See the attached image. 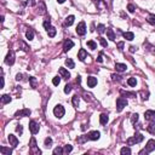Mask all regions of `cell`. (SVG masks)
Masks as SVG:
<instances>
[{"mask_svg":"<svg viewBox=\"0 0 155 155\" xmlns=\"http://www.w3.org/2000/svg\"><path fill=\"white\" fill-rule=\"evenodd\" d=\"M73 46H74V43H73L70 39L66 40L64 44H63V52H68L70 49H73Z\"/></svg>","mask_w":155,"mask_h":155,"instance_id":"8fae6325","label":"cell"},{"mask_svg":"<svg viewBox=\"0 0 155 155\" xmlns=\"http://www.w3.org/2000/svg\"><path fill=\"white\" fill-rule=\"evenodd\" d=\"M43 26H44V28L46 29V30H47L49 28H51V21L49 20V18H47V20H45L44 23H43Z\"/></svg>","mask_w":155,"mask_h":155,"instance_id":"e575fe53","label":"cell"},{"mask_svg":"<svg viewBox=\"0 0 155 155\" xmlns=\"http://www.w3.org/2000/svg\"><path fill=\"white\" fill-rule=\"evenodd\" d=\"M32 114V111H30V109H27V108H24V109H22V110H18L15 114V116L16 118H24V116H29Z\"/></svg>","mask_w":155,"mask_h":155,"instance_id":"ba28073f","label":"cell"},{"mask_svg":"<svg viewBox=\"0 0 155 155\" xmlns=\"http://www.w3.org/2000/svg\"><path fill=\"white\" fill-rule=\"evenodd\" d=\"M126 64H124V63H116L115 64V69L116 72H125L126 70Z\"/></svg>","mask_w":155,"mask_h":155,"instance_id":"d6986e66","label":"cell"},{"mask_svg":"<svg viewBox=\"0 0 155 155\" xmlns=\"http://www.w3.org/2000/svg\"><path fill=\"white\" fill-rule=\"evenodd\" d=\"M26 36H27L28 40H33V39H34V32L32 30V29L27 30V33H26Z\"/></svg>","mask_w":155,"mask_h":155,"instance_id":"1f68e13d","label":"cell"},{"mask_svg":"<svg viewBox=\"0 0 155 155\" xmlns=\"http://www.w3.org/2000/svg\"><path fill=\"white\" fill-rule=\"evenodd\" d=\"M39 124L36 121H34V120H32V121H29V130H30V132L33 133V134H35V133L39 132Z\"/></svg>","mask_w":155,"mask_h":155,"instance_id":"8992f818","label":"cell"},{"mask_svg":"<svg viewBox=\"0 0 155 155\" xmlns=\"http://www.w3.org/2000/svg\"><path fill=\"white\" fill-rule=\"evenodd\" d=\"M101 1H104V6H110V4H111V0H94L96 5L98 6V7L101 5Z\"/></svg>","mask_w":155,"mask_h":155,"instance_id":"4316f807","label":"cell"},{"mask_svg":"<svg viewBox=\"0 0 155 155\" xmlns=\"http://www.w3.org/2000/svg\"><path fill=\"white\" fill-rule=\"evenodd\" d=\"M64 1H66V0H57V3H58V4H63Z\"/></svg>","mask_w":155,"mask_h":155,"instance_id":"9f6ffc18","label":"cell"},{"mask_svg":"<svg viewBox=\"0 0 155 155\" xmlns=\"http://www.w3.org/2000/svg\"><path fill=\"white\" fill-rule=\"evenodd\" d=\"M78 141V143H84V142H86V141H89V137H87V134L86 136H81V137H79V138L76 139Z\"/></svg>","mask_w":155,"mask_h":155,"instance_id":"836d02e7","label":"cell"},{"mask_svg":"<svg viewBox=\"0 0 155 155\" xmlns=\"http://www.w3.org/2000/svg\"><path fill=\"white\" fill-rule=\"evenodd\" d=\"M127 10L131 12V13H133V12H134V10H136V7H134L132 4H128V5H127Z\"/></svg>","mask_w":155,"mask_h":155,"instance_id":"bcb514c9","label":"cell"},{"mask_svg":"<svg viewBox=\"0 0 155 155\" xmlns=\"http://www.w3.org/2000/svg\"><path fill=\"white\" fill-rule=\"evenodd\" d=\"M51 144H52V139H51L50 137L45 138V147H46V148H49V147H51Z\"/></svg>","mask_w":155,"mask_h":155,"instance_id":"60d3db41","label":"cell"},{"mask_svg":"<svg viewBox=\"0 0 155 155\" xmlns=\"http://www.w3.org/2000/svg\"><path fill=\"white\" fill-rule=\"evenodd\" d=\"M100 39V43H101V45L103 46V47H107L108 46V44H107V40L105 39H103V38H98Z\"/></svg>","mask_w":155,"mask_h":155,"instance_id":"ee69618b","label":"cell"},{"mask_svg":"<svg viewBox=\"0 0 155 155\" xmlns=\"http://www.w3.org/2000/svg\"><path fill=\"white\" fill-rule=\"evenodd\" d=\"M53 154H55V155L63 154V148H61V147H57V148H55V149H53Z\"/></svg>","mask_w":155,"mask_h":155,"instance_id":"d590c367","label":"cell"},{"mask_svg":"<svg viewBox=\"0 0 155 155\" xmlns=\"http://www.w3.org/2000/svg\"><path fill=\"white\" fill-rule=\"evenodd\" d=\"M108 120H109V118H108V115H107V114H101V116H100V122L102 124V125H107Z\"/></svg>","mask_w":155,"mask_h":155,"instance_id":"603a6c76","label":"cell"},{"mask_svg":"<svg viewBox=\"0 0 155 155\" xmlns=\"http://www.w3.org/2000/svg\"><path fill=\"white\" fill-rule=\"evenodd\" d=\"M72 91V85H66L64 86V93H69Z\"/></svg>","mask_w":155,"mask_h":155,"instance_id":"f6af8a7d","label":"cell"},{"mask_svg":"<svg viewBox=\"0 0 155 155\" xmlns=\"http://www.w3.org/2000/svg\"><path fill=\"white\" fill-rule=\"evenodd\" d=\"M16 80H17V81L22 80V74H17V75H16Z\"/></svg>","mask_w":155,"mask_h":155,"instance_id":"f5cc1de1","label":"cell"},{"mask_svg":"<svg viewBox=\"0 0 155 155\" xmlns=\"http://www.w3.org/2000/svg\"><path fill=\"white\" fill-rule=\"evenodd\" d=\"M87 47H90L91 50H96L97 49V44L94 41H92V40H90V41H87Z\"/></svg>","mask_w":155,"mask_h":155,"instance_id":"4dcf8cb0","label":"cell"},{"mask_svg":"<svg viewBox=\"0 0 155 155\" xmlns=\"http://www.w3.org/2000/svg\"><path fill=\"white\" fill-rule=\"evenodd\" d=\"M7 139H9V142H10V145H12L13 148H16L17 145H18V139H17L16 136H13V134H9Z\"/></svg>","mask_w":155,"mask_h":155,"instance_id":"4fadbf2b","label":"cell"},{"mask_svg":"<svg viewBox=\"0 0 155 155\" xmlns=\"http://www.w3.org/2000/svg\"><path fill=\"white\" fill-rule=\"evenodd\" d=\"M127 84L130 86H136L137 85V80H136V78H130L127 80Z\"/></svg>","mask_w":155,"mask_h":155,"instance_id":"d6a6232c","label":"cell"},{"mask_svg":"<svg viewBox=\"0 0 155 155\" xmlns=\"http://www.w3.org/2000/svg\"><path fill=\"white\" fill-rule=\"evenodd\" d=\"M96 85H97V78H94V76L87 78V86L89 87H94Z\"/></svg>","mask_w":155,"mask_h":155,"instance_id":"9a60e30c","label":"cell"},{"mask_svg":"<svg viewBox=\"0 0 155 155\" xmlns=\"http://www.w3.org/2000/svg\"><path fill=\"white\" fill-rule=\"evenodd\" d=\"M5 63L7 66H12L15 63V52L12 50L9 51V53H7V56H6V58H5Z\"/></svg>","mask_w":155,"mask_h":155,"instance_id":"277c9868","label":"cell"},{"mask_svg":"<svg viewBox=\"0 0 155 155\" xmlns=\"http://www.w3.org/2000/svg\"><path fill=\"white\" fill-rule=\"evenodd\" d=\"M81 81V79H80V76H78V79H76V83H80Z\"/></svg>","mask_w":155,"mask_h":155,"instance_id":"6f0895ef","label":"cell"},{"mask_svg":"<svg viewBox=\"0 0 155 155\" xmlns=\"http://www.w3.org/2000/svg\"><path fill=\"white\" fill-rule=\"evenodd\" d=\"M4 85H5V80H4V76H1V89L4 87Z\"/></svg>","mask_w":155,"mask_h":155,"instance_id":"11a10c76","label":"cell"},{"mask_svg":"<svg viewBox=\"0 0 155 155\" xmlns=\"http://www.w3.org/2000/svg\"><path fill=\"white\" fill-rule=\"evenodd\" d=\"M56 33H57V30H56V28L55 27H51L47 29V34H49V36L50 38H53L56 35Z\"/></svg>","mask_w":155,"mask_h":155,"instance_id":"484cf974","label":"cell"},{"mask_svg":"<svg viewBox=\"0 0 155 155\" xmlns=\"http://www.w3.org/2000/svg\"><path fill=\"white\" fill-rule=\"evenodd\" d=\"M107 35H108V39H109V40H111V41L115 40V33H114L113 29L108 28V29H107Z\"/></svg>","mask_w":155,"mask_h":155,"instance_id":"ffe728a7","label":"cell"},{"mask_svg":"<svg viewBox=\"0 0 155 155\" xmlns=\"http://www.w3.org/2000/svg\"><path fill=\"white\" fill-rule=\"evenodd\" d=\"M64 113H66V110H64V108H63L61 104L56 105L55 108H53V114H55V116L58 118V119H61L62 116H64Z\"/></svg>","mask_w":155,"mask_h":155,"instance_id":"7a4b0ae2","label":"cell"},{"mask_svg":"<svg viewBox=\"0 0 155 155\" xmlns=\"http://www.w3.org/2000/svg\"><path fill=\"white\" fill-rule=\"evenodd\" d=\"M16 131L20 134H22V132H23V127H22V125H17V127H16Z\"/></svg>","mask_w":155,"mask_h":155,"instance_id":"c3c4849f","label":"cell"},{"mask_svg":"<svg viewBox=\"0 0 155 155\" xmlns=\"http://www.w3.org/2000/svg\"><path fill=\"white\" fill-rule=\"evenodd\" d=\"M120 154L121 155H130L131 154V149H130L128 147H124V148H121V150H120Z\"/></svg>","mask_w":155,"mask_h":155,"instance_id":"83f0119b","label":"cell"},{"mask_svg":"<svg viewBox=\"0 0 155 155\" xmlns=\"http://www.w3.org/2000/svg\"><path fill=\"white\" fill-rule=\"evenodd\" d=\"M35 0H27V5L28 6H35Z\"/></svg>","mask_w":155,"mask_h":155,"instance_id":"681fc988","label":"cell"},{"mask_svg":"<svg viewBox=\"0 0 155 155\" xmlns=\"http://www.w3.org/2000/svg\"><path fill=\"white\" fill-rule=\"evenodd\" d=\"M72 150H73V147H72V145H70V144H67L66 147L63 148V154H69Z\"/></svg>","mask_w":155,"mask_h":155,"instance_id":"f546056e","label":"cell"},{"mask_svg":"<svg viewBox=\"0 0 155 155\" xmlns=\"http://www.w3.org/2000/svg\"><path fill=\"white\" fill-rule=\"evenodd\" d=\"M147 21H148V23H150L151 26H155V16L154 15H150V16L148 17V20H147Z\"/></svg>","mask_w":155,"mask_h":155,"instance_id":"8d00e7d4","label":"cell"},{"mask_svg":"<svg viewBox=\"0 0 155 155\" xmlns=\"http://www.w3.org/2000/svg\"><path fill=\"white\" fill-rule=\"evenodd\" d=\"M30 151L33 154H36V155L41 154V150L36 148V141H35L34 137H32V139H30Z\"/></svg>","mask_w":155,"mask_h":155,"instance_id":"5b68a950","label":"cell"},{"mask_svg":"<svg viewBox=\"0 0 155 155\" xmlns=\"http://www.w3.org/2000/svg\"><path fill=\"white\" fill-rule=\"evenodd\" d=\"M73 105H74V107H78V105H79V96H78V94H75V96L73 97Z\"/></svg>","mask_w":155,"mask_h":155,"instance_id":"ab89813d","label":"cell"},{"mask_svg":"<svg viewBox=\"0 0 155 155\" xmlns=\"http://www.w3.org/2000/svg\"><path fill=\"white\" fill-rule=\"evenodd\" d=\"M58 72H60V75H61L63 79H67V80H68V79L70 78V73L68 72L66 68H60V70H58Z\"/></svg>","mask_w":155,"mask_h":155,"instance_id":"5bb4252c","label":"cell"},{"mask_svg":"<svg viewBox=\"0 0 155 155\" xmlns=\"http://www.w3.org/2000/svg\"><path fill=\"white\" fill-rule=\"evenodd\" d=\"M136 50H137V47H136V46H130V52H134Z\"/></svg>","mask_w":155,"mask_h":155,"instance_id":"db71d44e","label":"cell"},{"mask_svg":"<svg viewBox=\"0 0 155 155\" xmlns=\"http://www.w3.org/2000/svg\"><path fill=\"white\" fill-rule=\"evenodd\" d=\"M97 62H100V63H102V62H103V57H102V53H100V56L97 57Z\"/></svg>","mask_w":155,"mask_h":155,"instance_id":"f907efd6","label":"cell"},{"mask_svg":"<svg viewBox=\"0 0 155 155\" xmlns=\"http://www.w3.org/2000/svg\"><path fill=\"white\" fill-rule=\"evenodd\" d=\"M29 80H30V83H32V87H35V86H36V80H35V78L30 76L29 78Z\"/></svg>","mask_w":155,"mask_h":155,"instance_id":"7dc6e473","label":"cell"},{"mask_svg":"<svg viewBox=\"0 0 155 155\" xmlns=\"http://www.w3.org/2000/svg\"><path fill=\"white\" fill-rule=\"evenodd\" d=\"M147 131H148V132H150L151 134H154V133H155V124H153V122H151L150 125H148V126H147Z\"/></svg>","mask_w":155,"mask_h":155,"instance_id":"f1b7e54d","label":"cell"},{"mask_svg":"<svg viewBox=\"0 0 155 155\" xmlns=\"http://www.w3.org/2000/svg\"><path fill=\"white\" fill-rule=\"evenodd\" d=\"M87 137H89L90 141H97V139H100L101 133L98 132V131H91V132L87 134Z\"/></svg>","mask_w":155,"mask_h":155,"instance_id":"7c38bea8","label":"cell"},{"mask_svg":"<svg viewBox=\"0 0 155 155\" xmlns=\"http://www.w3.org/2000/svg\"><path fill=\"white\" fill-rule=\"evenodd\" d=\"M111 80H113V81H120V80H121V76H120V75H116V74H113V75H111Z\"/></svg>","mask_w":155,"mask_h":155,"instance_id":"b9f144b4","label":"cell"},{"mask_svg":"<svg viewBox=\"0 0 155 155\" xmlns=\"http://www.w3.org/2000/svg\"><path fill=\"white\" fill-rule=\"evenodd\" d=\"M137 120H138V114H137V113H136V114H132V116H131V122L134 124Z\"/></svg>","mask_w":155,"mask_h":155,"instance_id":"7bdbcfd3","label":"cell"},{"mask_svg":"<svg viewBox=\"0 0 155 155\" xmlns=\"http://www.w3.org/2000/svg\"><path fill=\"white\" fill-rule=\"evenodd\" d=\"M11 102V97L9 96V94H3L1 96V103L3 104H7V103H10Z\"/></svg>","mask_w":155,"mask_h":155,"instance_id":"7402d4cb","label":"cell"},{"mask_svg":"<svg viewBox=\"0 0 155 155\" xmlns=\"http://www.w3.org/2000/svg\"><path fill=\"white\" fill-rule=\"evenodd\" d=\"M38 13L39 15H45L46 13V6L43 1L39 3V6H38Z\"/></svg>","mask_w":155,"mask_h":155,"instance_id":"2e32d148","label":"cell"},{"mask_svg":"<svg viewBox=\"0 0 155 155\" xmlns=\"http://www.w3.org/2000/svg\"><path fill=\"white\" fill-rule=\"evenodd\" d=\"M145 150H147V153H151V151L155 150V141L154 139H149V141H148V143L145 145Z\"/></svg>","mask_w":155,"mask_h":155,"instance_id":"30bf717a","label":"cell"},{"mask_svg":"<svg viewBox=\"0 0 155 155\" xmlns=\"http://www.w3.org/2000/svg\"><path fill=\"white\" fill-rule=\"evenodd\" d=\"M118 47H119V50H122L124 49V43H118Z\"/></svg>","mask_w":155,"mask_h":155,"instance_id":"816d5d0a","label":"cell"},{"mask_svg":"<svg viewBox=\"0 0 155 155\" xmlns=\"http://www.w3.org/2000/svg\"><path fill=\"white\" fill-rule=\"evenodd\" d=\"M124 38L126 39V40H128V41H131V40L134 39V34L132 32H125L124 33Z\"/></svg>","mask_w":155,"mask_h":155,"instance_id":"cb8c5ba5","label":"cell"},{"mask_svg":"<svg viewBox=\"0 0 155 155\" xmlns=\"http://www.w3.org/2000/svg\"><path fill=\"white\" fill-rule=\"evenodd\" d=\"M126 105H127V100H125V98H122V97H120V98L116 100V110L118 111H121Z\"/></svg>","mask_w":155,"mask_h":155,"instance_id":"3957f363","label":"cell"},{"mask_svg":"<svg viewBox=\"0 0 155 155\" xmlns=\"http://www.w3.org/2000/svg\"><path fill=\"white\" fill-rule=\"evenodd\" d=\"M97 32L100 34H103L105 32V27H104V24H100L98 27H97Z\"/></svg>","mask_w":155,"mask_h":155,"instance_id":"74e56055","label":"cell"},{"mask_svg":"<svg viewBox=\"0 0 155 155\" xmlns=\"http://www.w3.org/2000/svg\"><path fill=\"white\" fill-rule=\"evenodd\" d=\"M66 66L68 67V68L73 69V68L75 67V63H74V61H73L72 58H67V60H66Z\"/></svg>","mask_w":155,"mask_h":155,"instance_id":"d4e9b609","label":"cell"},{"mask_svg":"<svg viewBox=\"0 0 155 155\" xmlns=\"http://www.w3.org/2000/svg\"><path fill=\"white\" fill-rule=\"evenodd\" d=\"M74 20H75V17L73 16V15H70V16H68L66 18V22H64V26H72L73 23H74Z\"/></svg>","mask_w":155,"mask_h":155,"instance_id":"44dd1931","label":"cell"},{"mask_svg":"<svg viewBox=\"0 0 155 155\" xmlns=\"http://www.w3.org/2000/svg\"><path fill=\"white\" fill-rule=\"evenodd\" d=\"M144 118L148 121H154L155 120V110H147L144 113Z\"/></svg>","mask_w":155,"mask_h":155,"instance_id":"9c48e42d","label":"cell"},{"mask_svg":"<svg viewBox=\"0 0 155 155\" xmlns=\"http://www.w3.org/2000/svg\"><path fill=\"white\" fill-rule=\"evenodd\" d=\"M143 139H144L143 134H141V133H137L136 136H133V137H131V138L127 139V144H128V145H133V144L141 143Z\"/></svg>","mask_w":155,"mask_h":155,"instance_id":"6da1fadb","label":"cell"},{"mask_svg":"<svg viewBox=\"0 0 155 155\" xmlns=\"http://www.w3.org/2000/svg\"><path fill=\"white\" fill-rule=\"evenodd\" d=\"M78 58L80 60V61H85V58H87V52L81 49V50L79 51V53H78Z\"/></svg>","mask_w":155,"mask_h":155,"instance_id":"e0dca14e","label":"cell"},{"mask_svg":"<svg viewBox=\"0 0 155 155\" xmlns=\"http://www.w3.org/2000/svg\"><path fill=\"white\" fill-rule=\"evenodd\" d=\"M60 83H61V78H60V76H55L53 79H52V84H53L55 86L60 85Z\"/></svg>","mask_w":155,"mask_h":155,"instance_id":"f35d334b","label":"cell"},{"mask_svg":"<svg viewBox=\"0 0 155 155\" xmlns=\"http://www.w3.org/2000/svg\"><path fill=\"white\" fill-rule=\"evenodd\" d=\"M76 33L78 35H85L86 34V24H85V22H80L78 24Z\"/></svg>","mask_w":155,"mask_h":155,"instance_id":"52a82bcc","label":"cell"},{"mask_svg":"<svg viewBox=\"0 0 155 155\" xmlns=\"http://www.w3.org/2000/svg\"><path fill=\"white\" fill-rule=\"evenodd\" d=\"M0 153L3 155H11L12 149L11 148H7V147H0Z\"/></svg>","mask_w":155,"mask_h":155,"instance_id":"ac0fdd59","label":"cell"}]
</instances>
